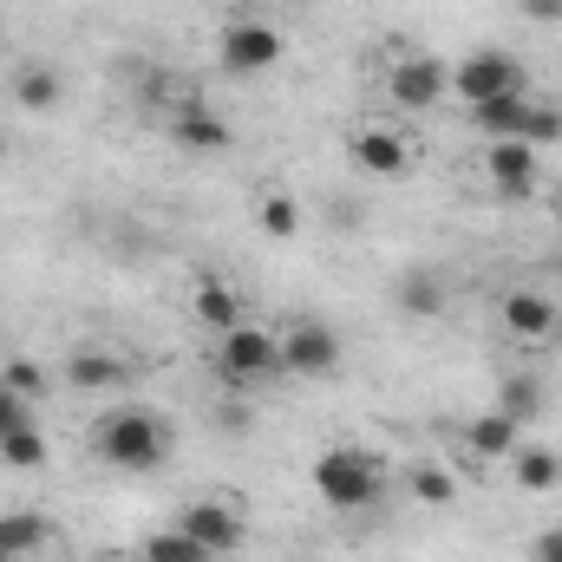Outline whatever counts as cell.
Instances as JSON below:
<instances>
[{
	"label": "cell",
	"mask_w": 562,
	"mask_h": 562,
	"mask_svg": "<svg viewBox=\"0 0 562 562\" xmlns=\"http://www.w3.org/2000/svg\"><path fill=\"white\" fill-rule=\"evenodd\" d=\"M524 92H497V99H484V105H471V125L484 132V138H517V125H524Z\"/></svg>",
	"instance_id": "cell-21"
},
{
	"label": "cell",
	"mask_w": 562,
	"mask_h": 562,
	"mask_svg": "<svg viewBox=\"0 0 562 562\" xmlns=\"http://www.w3.org/2000/svg\"><path fill=\"white\" fill-rule=\"evenodd\" d=\"M517 138L524 144H562V112L557 105H524V125H517Z\"/></svg>",
	"instance_id": "cell-27"
},
{
	"label": "cell",
	"mask_w": 562,
	"mask_h": 562,
	"mask_svg": "<svg viewBox=\"0 0 562 562\" xmlns=\"http://www.w3.org/2000/svg\"><path fill=\"white\" fill-rule=\"evenodd\" d=\"M138 557H144V562H216L203 543H190L177 524H170V530H150V537L138 543Z\"/></svg>",
	"instance_id": "cell-23"
},
{
	"label": "cell",
	"mask_w": 562,
	"mask_h": 562,
	"mask_svg": "<svg viewBox=\"0 0 562 562\" xmlns=\"http://www.w3.org/2000/svg\"><path fill=\"white\" fill-rule=\"evenodd\" d=\"M393 301H400V314H413V321H438L445 314V281L431 276V269H406V276L393 281Z\"/></svg>",
	"instance_id": "cell-18"
},
{
	"label": "cell",
	"mask_w": 562,
	"mask_h": 562,
	"mask_svg": "<svg viewBox=\"0 0 562 562\" xmlns=\"http://www.w3.org/2000/svg\"><path fill=\"white\" fill-rule=\"evenodd\" d=\"M340 334L327 327V321H294L288 334H281V373H294V380H327L334 367H340Z\"/></svg>",
	"instance_id": "cell-8"
},
{
	"label": "cell",
	"mask_w": 562,
	"mask_h": 562,
	"mask_svg": "<svg viewBox=\"0 0 562 562\" xmlns=\"http://www.w3.org/2000/svg\"><path fill=\"white\" fill-rule=\"evenodd\" d=\"M497 321H504V334H517L524 347H557L562 340V307L543 288H510V294L497 301Z\"/></svg>",
	"instance_id": "cell-9"
},
{
	"label": "cell",
	"mask_w": 562,
	"mask_h": 562,
	"mask_svg": "<svg viewBox=\"0 0 562 562\" xmlns=\"http://www.w3.org/2000/svg\"><path fill=\"white\" fill-rule=\"evenodd\" d=\"M464 445H471V458H484V464H491V458H510V451L524 445V425L504 419V413L491 406V413H477V419L464 425Z\"/></svg>",
	"instance_id": "cell-17"
},
{
	"label": "cell",
	"mask_w": 562,
	"mask_h": 562,
	"mask_svg": "<svg viewBox=\"0 0 562 562\" xmlns=\"http://www.w3.org/2000/svg\"><path fill=\"white\" fill-rule=\"evenodd\" d=\"M53 543V517L46 510H0V562H20Z\"/></svg>",
	"instance_id": "cell-15"
},
{
	"label": "cell",
	"mask_w": 562,
	"mask_h": 562,
	"mask_svg": "<svg viewBox=\"0 0 562 562\" xmlns=\"http://www.w3.org/2000/svg\"><path fill=\"white\" fill-rule=\"evenodd\" d=\"M445 92H451V66L431 59V53H406V59L386 66V99L400 112H431Z\"/></svg>",
	"instance_id": "cell-7"
},
{
	"label": "cell",
	"mask_w": 562,
	"mask_h": 562,
	"mask_svg": "<svg viewBox=\"0 0 562 562\" xmlns=\"http://www.w3.org/2000/svg\"><path fill=\"white\" fill-rule=\"evenodd\" d=\"M0 386L33 406V400H46V367H40V360H7V367H0Z\"/></svg>",
	"instance_id": "cell-26"
},
{
	"label": "cell",
	"mask_w": 562,
	"mask_h": 562,
	"mask_svg": "<svg viewBox=\"0 0 562 562\" xmlns=\"http://www.w3.org/2000/svg\"><path fill=\"white\" fill-rule=\"evenodd\" d=\"M530 562H562V524H550V530L530 537Z\"/></svg>",
	"instance_id": "cell-28"
},
{
	"label": "cell",
	"mask_w": 562,
	"mask_h": 562,
	"mask_svg": "<svg viewBox=\"0 0 562 562\" xmlns=\"http://www.w3.org/2000/svg\"><path fill=\"white\" fill-rule=\"evenodd\" d=\"M557 223H562V203H557Z\"/></svg>",
	"instance_id": "cell-32"
},
{
	"label": "cell",
	"mask_w": 562,
	"mask_h": 562,
	"mask_svg": "<svg viewBox=\"0 0 562 562\" xmlns=\"http://www.w3.org/2000/svg\"><path fill=\"white\" fill-rule=\"evenodd\" d=\"M406 491H413L419 504H438V510H445V504L458 497V477H451L445 464H431V458H425V464H413V471H406Z\"/></svg>",
	"instance_id": "cell-24"
},
{
	"label": "cell",
	"mask_w": 562,
	"mask_h": 562,
	"mask_svg": "<svg viewBox=\"0 0 562 562\" xmlns=\"http://www.w3.org/2000/svg\"><path fill=\"white\" fill-rule=\"evenodd\" d=\"M216 59H223L229 79H262V72H276L281 59H288V33L269 26V20H256V13H236L216 33Z\"/></svg>",
	"instance_id": "cell-3"
},
{
	"label": "cell",
	"mask_w": 562,
	"mask_h": 562,
	"mask_svg": "<svg viewBox=\"0 0 562 562\" xmlns=\"http://www.w3.org/2000/svg\"><path fill=\"white\" fill-rule=\"evenodd\" d=\"M13 425H26V400H20V393H7V386H0V438H7V431H13Z\"/></svg>",
	"instance_id": "cell-29"
},
{
	"label": "cell",
	"mask_w": 562,
	"mask_h": 562,
	"mask_svg": "<svg viewBox=\"0 0 562 562\" xmlns=\"http://www.w3.org/2000/svg\"><path fill=\"white\" fill-rule=\"evenodd\" d=\"M177 530H183L190 543H203L210 557H236V550L249 543V524H243V510H236L229 497H190V504L177 510Z\"/></svg>",
	"instance_id": "cell-6"
},
{
	"label": "cell",
	"mask_w": 562,
	"mask_h": 562,
	"mask_svg": "<svg viewBox=\"0 0 562 562\" xmlns=\"http://www.w3.org/2000/svg\"><path fill=\"white\" fill-rule=\"evenodd\" d=\"M497 413L517 425H537L550 413V393H543V380H530V373H510L504 386H497Z\"/></svg>",
	"instance_id": "cell-20"
},
{
	"label": "cell",
	"mask_w": 562,
	"mask_h": 562,
	"mask_svg": "<svg viewBox=\"0 0 562 562\" xmlns=\"http://www.w3.org/2000/svg\"><path fill=\"white\" fill-rule=\"evenodd\" d=\"M92 458L125 471V477H144V471H164L170 458V425L157 419L150 406H119L92 425Z\"/></svg>",
	"instance_id": "cell-1"
},
{
	"label": "cell",
	"mask_w": 562,
	"mask_h": 562,
	"mask_svg": "<svg viewBox=\"0 0 562 562\" xmlns=\"http://www.w3.org/2000/svg\"><path fill=\"white\" fill-rule=\"evenodd\" d=\"M451 92H458L464 105H484V99H497V92H524V66H517V53H504V46H477V53H464V59L451 66Z\"/></svg>",
	"instance_id": "cell-5"
},
{
	"label": "cell",
	"mask_w": 562,
	"mask_h": 562,
	"mask_svg": "<svg viewBox=\"0 0 562 562\" xmlns=\"http://www.w3.org/2000/svg\"><path fill=\"white\" fill-rule=\"evenodd\" d=\"M0 157H7V138H0Z\"/></svg>",
	"instance_id": "cell-31"
},
{
	"label": "cell",
	"mask_w": 562,
	"mask_h": 562,
	"mask_svg": "<svg viewBox=\"0 0 562 562\" xmlns=\"http://www.w3.org/2000/svg\"><path fill=\"white\" fill-rule=\"evenodd\" d=\"M347 157H353L360 177H386V183H406L413 177V144L400 138L393 125H353Z\"/></svg>",
	"instance_id": "cell-10"
},
{
	"label": "cell",
	"mask_w": 562,
	"mask_h": 562,
	"mask_svg": "<svg viewBox=\"0 0 562 562\" xmlns=\"http://www.w3.org/2000/svg\"><path fill=\"white\" fill-rule=\"evenodd\" d=\"M0 464H7V471H40V464H46V438H40V425L33 419L13 425V431L0 438Z\"/></svg>",
	"instance_id": "cell-22"
},
{
	"label": "cell",
	"mask_w": 562,
	"mask_h": 562,
	"mask_svg": "<svg viewBox=\"0 0 562 562\" xmlns=\"http://www.w3.org/2000/svg\"><path fill=\"white\" fill-rule=\"evenodd\" d=\"M484 177L497 183V196L524 203L543 183V157H537V144H524V138H491L484 144Z\"/></svg>",
	"instance_id": "cell-11"
},
{
	"label": "cell",
	"mask_w": 562,
	"mask_h": 562,
	"mask_svg": "<svg viewBox=\"0 0 562 562\" xmlns=\"http://www.w3.org/2000/svg\"><path fill=\"white\" fill-rule=\"evenodd\" d=\"M170 138L183 144V150H196V157H216V150L236 144V132H229V119H223L216 105H203L196 92H183V99L170 105Z\"/></svg>",
	"instance_id": "cell-12"
},
{
	"label": "cell",
	"mask_w": 562,
	"mask_h": 562,
	"mask_svg": "<svg viewBox=\"0 0 562 562\" xmlns=\"http://www.w3.org/2000/svg\"><path fill=\"white\" fill-rule=\"evenodd\" d=\"M216 373H223L236 393H249L256 380H276L281 373V340L269 334V327H256V321L216 334Z\"/></svg>",
	"instance_id": "cell-4"
},
{
	"label": "cell",
	"mask_w": 562,
	"mask_h": 562,
	"mask_svg": "<svg viewBox=\"0 0 562 562\" xmlns=\"http://www.w3.org/2000/svg\"><path fill=\"white\" fill-rule=\"evenodd\" d=\"M59 92H66V79H59L46 59H26V66L13 72V105H20V112H53Z\"/></svg>",
	"instance_id": "cell-19"
},
{
	"label": "cell",
	"mask_w": 562,
	"mask_h": 562,
	"mask_svg": "<svg viewBox=\"0 0 562 562\" xmlns=\"http://www.w3.org/2000/svg\"><path fill=\"white\" fill-rule=\"evenodd\" d=\"M510 484H517V491H557L562 484V451L543 445V438L517 445V451H510Z\"/></svg>",
	"instance_id": "cell-16"
},
{
	"label": "cell",
	"mask_w": 562,
	"mask_h": 562,
	"mask_svg": "<svg viewBox=\"0 0 562 562\" xmlns=\"http://www.w3.org/2000/svg\"><path fill=\"white\" fill-rule=\"evenodd\" d=\"M524 20H543V26H562V0H517Z\"/></svg>",
	"instance_id": "cell-30"
},
{
	"label": "cell",
	"mask_w": 562,
	"mask_h": 562,
	"mask_svg": "<svg viewBox=\"0 0 562 562\" xmlns=\"http://www.w3.org/2000/svg\"><path fill=\"white\" fill-rule=\"evenodd\" d=\"M190 314H196L210 334H229V327L249 321V314H243V294H236L223 276H196L190 281Z\"/></svg>",
	"instance_id": "cell-14"
},
{
	"label": "cell",
	"mask_w": 562,
	"mask_h": 562,
	"mask_svg": "<svg viewBox=\"0 0 562 562\" xmlns=\"http://www.w3.org/2000/svg\"><path fill=\"white\" fill-rule=\"evenodd\" d=\"M256 223H262V236L294 243V236H301V203H294V196H281V190H269V196H262V210H256Z\"/></svg>",
	"instance_id": "cell-25"
},
{
	"label": "cell",
	"mask_w": 562,
	"mask_h": 562,
	"mask_svg": "<svg viewBox=\"0 0 562 562\" xmlns=\"http://www.w3.org/2000/svg\"><path fill=\"white\" fill-rule=\"evenodd\" d=\"M132 380H138V360H125V353H105V347L66 353V386L72 393H125Z\"/></svg>",
	"instance_id": "cell-13"
},
{
	"label": "cell",
	"mask_w": 562,
	"mask_h": 562,
	"mask_svg": "<svg viewBox=\"0 0 562 562\" xmlns=\"http://www.w3.org/2000/svg\"><path fill=\"white\" fill-rule=\"evenodd\" d=\"M314 491H321L327 510L353 517V510H373V504H380L386 471H380V458L360 451V445H327V451L314 458Z\"/></svg>",
	"instance_id": "cell-2"
}]
</instances>
